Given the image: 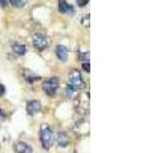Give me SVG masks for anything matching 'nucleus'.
<instances>
[{"label":"nucleus","mask_w":145,"mask_h":153,"mask_svg":"<svg viewBox=\"0 0 145 153\" xmlns=\"http://www.w3.org/2000/svg\"><path fill=\"white\" fill-rule=\"evenodd\" d=\"M14 149L17 153H33V148L26 142H17Z\"/></svg>","instance_id":"nucleus-8"},{"label":"nucleus","mask_w":145,"mask_h":153,"mask_svg":"<svg viewBox=\"0 0 145 153\" xmlns=\"http://www.w3.org/2000/svg\"><path fill=\"white\" fill-rule=\"evenodd\" d=\"M40 139L43 149L48 151L54 144V133H52L51 128L47 124H42L41 130H40Z\"/></svg>","instance_id":"nucleus-1"},{"label":"nucleus","mask_w":145,"mask_h":153,"mask_svg":"<svg viewBox=\"0 0 145 153\" xmlns=\"http://www.w3.org/2000/svg\"><path fill=\"white\" fill-rule=\"evenodd\" d=\"M59 12L62 14H67V16H74L75 9L67 1H65V0H60L59 1Z\"/></svg>","instance_id":"nucleus-6"},{"label":"nucleus","mask_w":145,"mask_h":153,"mask_svg":"<svg viewBox=\"0 0 145 153\" xmlns=\"http://www.w3.org/2000/svg\"><path fill=\"white\" fill-rule=\"evenodd\" d=\"M56 56L60 61H67L69 59V50L64 45H57L56 46Z\"/></svg>","instance_id":"nucleus-7"},{"label":"nucleus","mask_w":145,"mask_h":153,"mask_svg":"<svg viewBox=\"0 0 145 153\" xmlns=\"http://www.w3.org/2000/svg\"><path fill=\"white\" fill-rule=\"evenodd\" d=\"M7 5H8V0H0V7L7 8Z\"/></svg>","instance_id":"nucleus-17"},{"label":"nucleus","mask_w":145,"mask_h":153,"mask_svg":"<svg viewBox=\"0 0 145 153\" xmlns=\"http://www.w3.org/2000/svg\"><path fill=\"white\" fill-rule=\"evenodd\" d=\"M4 94H5V87L3 84H0V97H3Z\"/></svg>","instance_id":"nucleus-16"},{"label":"nucleus","mask_w":145,"mask_h":153,"mask_svg":"<svg viewBox=\"0 0 145 153\" xmlns=\"http://www.w3.org/2000/svg\"><path fill=\"white\" fill-rule=\"evenodd\" d=\"M75 94H76V89H74L71 87V85L69 84L67 87L65 88V96L67 98H74L75 97Z\"/></svg>","instance_id":"nucleus-11"},{"label":"nucleus","mask_w":145,"mask_h":153,"mask_svg":"<svg viewBox=\"0 0 145 153\" xmlns=\"http://www.w3.org/2000/svg\"><path fill=\"white\" fill-rule=\"evenodd\" d=\"M81 68H83V70H85L87 73H89V71H90V65H89V61H87V63H81Z\"/></svg>","instance_id":"nucleus-14"},{"label":"nucleus","mask_w":145,"mask_h":153,"mask_svg":"<svg viewBox=\"0 0 145 153\" xmlns=\"http://www.w3.org/2000/svg\"><path fill=\"white\" fill-rule=\"evenodd\" d=\"M9 3H10L14 8H23L27 4V0H9Z\"/></svg>","instance_id":"nucleus-12"},{"label":"nucleus","mask_w":145,"mask_h":153,"mask_svg":"<svg viewBox=\"0 0 145 153\" xmlns=\"http://www.w3.org/2000/svg\"><path fill=\"white\" fill-rule=\"evenodd\" d=\"M32 42H33V46H35L37 50H45L48 44L47 38L43 35H41V33H36L32 38Z\"/></svg>","instance_id":"nucleus-4"},{"label":"nucleus","mask_w":145,"mask_h":153,"mask_svg":"<svg viewBox=\"0 0 145 153\" xmlns=\"http://www.w3.org/2000/svg\"><path fill=\"white\" fill-rule=\"evenodd\" d=\"M41 110H42V105L40 101H37V100H32V101L27 103V112H28V115H31V116L41 112Z\"/></svg>","instance_id":"nucleus-5"},{"label":"nucleus","mask_w":145,"mask_h":153,"mask_svg":"<svg viewBox=\"0 0 145 153\" xmlns=\"http://www.w3.org/2000/svg\"><path fill=\"white\" fill-rule=\"evenodd\" d=\"M59 79L57 78H50V79H46L42 84V89L47 96H54L57 89H59Z\"/></svg>","instance_id":"nucleus-3"},{"label":"nucleus","mask_w":145,"mask_h":153,"mask_svg":"<svg viewBox=\"0 0 145 153\" xmlns=\"http://www.w3.org/2000/svg\"><path fill=\"white\" fill-rule=\"evenodd\" d=\"M88 3H89V0H76V4H78L79 7H84Z\"/></svg>","instance_id":"nucleus-15"},{"label":"nucleus","mask_w":145,"mask_h":153,"mask_svg":"<svg viewBox=\"0 0 145 153\" xmlns=\"http://www.w3.org/2000/svg\"><path fill=\"white\" fill-rule=\"evenodd\" d=\"M69 84L76 91H80V89H83L85 87L84 79L81 78V74L79 73L78 70H72L70 73V75H69Z\"/></svg>","instance_id":"nucleus-2"},{"label":"nucleus","mask_w":145,"mask_h":153,"mask_svg":"<svg viewBox=\"0 0 145 153\" xmlns=\"http://www.w3.org/2000/svg\"><path fill=\"white\" fill-rule=\"evenodd\" d=\"M26 79H27V82L32 83V82H36V80L40 79V76L36 75V74H30V75H27V76H26Z\"/></svg>","instance_id":"nucleus-13"},{"label":"nucleus","mask_w":145,"mask_h":153,"mask_svg":"<svg viewBox=\"0 0 145 153\" xmlns=\"http://www.w3.org/2000/svg\"><path fill=\"white\" fill-rule=\"evenodd\" d=\"M56 143H57V146H59L60 148H66L67 146H69V137H67V134L60 131L59 134H57Z\"/></svg>","instance_id":"nucleus-9"},{"label":"nucleus","mask_w":145,"mask_h":153,"mask_svg":"<svg viewBox=\"0 0 145 153\" xmlns=\"http://www.w3.org/2000/svg\"><path fill=\"white\" fill-rule=\"evenodd\" d=\"M12 50H13V52H16V54L19 55V56L24 55L26 54V51H27L26 46H24L23 44H13L12 45Z\"/></svg>","instance_id":"nucleus-10"}]
</instances>
